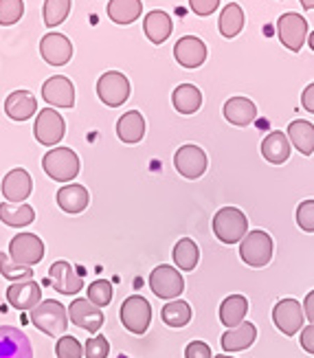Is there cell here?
<instances>
[{"mask_svg":"<svg viewBox=\"0 0 314 358\" xmlns=\"http://www.w3.org/2000/svg\"><path fill=\"white\" fill-rule=\"evenodd\" d=\"M171 257H174L178 271H185L190 273L196 268V264L200 259V251H198V244L192 240V238H183L176 242L174 246V253H171Z\"/></svg>","mask_w":314,"mask_h":358,"instance_id":"cell-34","label":"cell"},{"mask_svg":"<svg viewBox=\"0 0 314 358\" xmlns=\"http://www.w3.org/2000/svg\"><path fill=\"white\" fill-rule=\"evenodd\" d=\"M257 338V328L250 321H242L235 328H229L222 334V350L224 352H242L248 350L250 345L255 343Z\"/></svg>","mask_w":314,"mask_h":358,"instance_id":"cell-23","label":"cell"},{"mask_svg":"<svg viewBox=\"0 0 314 358\" xmlns=\"http://www.w3.org/2000/svg\"><path fill=\"white\" fill-rule=\"evenodd\" d=\"M88 301L95 303L97 308H106L110 301H113V284L106 282V279H97L88 286Z\"/></svg>","mask_w":314,"mask_h":358,"instance_id":"cell-38","label":"cell"},{"mask_svg":"<svg viewBox=\"0 0 314 358\" xmlns=\"http://www.w3.org/2000/svg\"><path fill=\"white\" fill-rule=\"evenodd\" d=\"M0 220H3L7 227L13 229H22L29 227L31 222L36 220V211L31 205H13V202H0Z\"/></svg>","mask_w":314,"mask_h":358,"instance_id":"cell-31","label":"cell"},{"mask_svg":"<svg viewBox=\"0 0 314 358\" xmlns=\"http://www.w3.org/2000/svg\"><path fill=\"white\" fill-rule=\"evenodd\" d=\"M161 319L165 321V325H169V328H185V325L192 321V308H190V303L180 301V299L169 301L161 310Z\"/></svg>","mask_w":314,"mask_h":358,"instance_id":"cell-35","label":"cell"},{"mask_svg":"<svg viewBox=\"0 0 314 358\" xmlns=\"http://www.w3.org/2000/svg\"><path fill=\"white\" fill-rule=\"evenodd\" d=\"M222 113H224V119L229 123H233V126L246 128V126H250V123L257 119V106L250 101L248 97H231L224 103Z\"/></svg>","mask_w":314,"mask_h":358,"instance_id":"cell-22","label":"cell"},{"mask_svg":"<svg viewBox=\"0 0 314 358\" xmlns=\"http://www.w3.org/2000/svg\"><path fill=\"white\" fill-rule=\"evenodd\" d=\"M34 134H36V141L42 145H49L55 148L62 138L66 134V123L62 119V115L55 110V108H42L36 117L34 123Z\"/></svg>","mask_w":314,"mask_h":358,"instance_id":"cell-6","label":"cell"},{"mask_svg":"<svg viewBox=\"0 0 314 358\" xmlns=\"http://www.w3.org/2000/svg\"><path fill=\"white\" fill-rule=\"evenodd\" d=\"M84 354H86V358H108V354H110L108 338L101 334L88 338L86 345H84Z\"/></svg>","mask_w":314,"mask_h":358,"instance_id":"cell-42","label":"cell"},{"mask_svg":"<svg viewBox=\"0 0 314 358\" xmlns=\"http://www.w3.org/2000/svg\"><path fill=\"white\" fill-rule=\"evenodd\" d=\"M7 301L15 310H31L42 301V288L36 279H24V282H13L7 288Z\"/></svg>","mask_w":314,"mask_h":358,"instance_id":"cell-18","label":"cell"},{"mask_svg":"<svg viewBox=\"0 0 314 358\" xmlns=\"http://www.w3.org/2000/svg\"><path fill=\"white\" fill-rule=\"evenodd\" d=\"M301 348L308 352V354H314V323L306 325V328L301 330Z\"/></svg>","mask_w":314,"mask_h":358,"instance_id":"cell-45","label":"cell"},{"mask_svg":"<svg viewBox=\"0 0 314 358\" xmlns=\"http://www.w3.org/2000/svg\"><path fill=\"white\" fill-rule=\"evenodd\" d=\"M0 275L9 282H24V279H34V271L31 266H22V264H15L9 253L0 251Z\"/></svg>","mask_w":314,"mask_h":358,"instance_id":"cell-37","label":"cell"},{"mask_svg":"<svg viewBox=\"0 0 314 358\" xmlns=\"http://www.w3.org/2000/svg\"><path fill=\"white\" fill-rule=\"evenodd\" d=\"M174 57L183 69H198L207 59V44L196 36H183L174 46Z\"/></svg>","mask_w":314,"mask_h":358,"instance_id":"cell-17","label":"cell"},{"mask_svg":"<svg viewBox=\"0 0 314 358\" xmlns=\"http://www.w3.org/2000/svg\"><path fill=\"white\" fill-rule=\"evenodd\" d=\"M108 18L117 24H132L143 13V0H108Z\"/></svg>","mask_w":314,"mask_h":358,"instance_id":"cell-28","label":"cell"},{"mask_svg":"<svg viewBox=\"0 0 314 358\" xmlns=\"http://www.w3.org/2000/svg\"><path fill=\"white\" fill-rule=\"evenodd\" d=\"M24 13L22 0H0V27L15 24Z\"/></svg>","mask_w":314,"mask_h":358,"instance_id":"cell-39","label":"cell"},{"mask_svg":"<svg viewBox=\"0 0 314 358\" xmlns=\"http://www.w3.org/2000/svg\"><path fill=\"white\" fill-rule=\"evenodd\" d=\"M130 80L119 71H108L99 77L97 82V95L99 99L110 106V108H119L128 101L130 97Z\"/></svg>","mask_w":314,"mask_h":358,"instance_id":"cell-8","label":"cell"},{"mask_svg":"<svg viewBox=\"0 0 314 358\" xmlns=\"http://www.w3.org/2000/svg\"><path fill=\"white\" fill-rule=\"evenodd\" d=\"M69 319L73 321V325L82 328L90 334H97L104 325V313L101 308H97L95 303H90L88 299H75L69 306Z\"/></svg>","mask_w":314,"mask_h":358,"instance_id":"cell-13","label":"cell"},{"mask_svg":"<svg viewBox=\"0 0 314 358\" xmlns=\"http://www.w3.org/2000/svg\"><path fill=\"white\" fill-rule=\"evenodd\" d=\"M38 113V99L29 90H13L5 99V115L11 121H27Z\"/></svg>","mask_w":314,"mask_h":358,"instance_id":"cell-21","label":"cell"},{"mask_svg":"<svg viewBox=\"0 0 314 358\" xmlns=\"http://www.w3.org/2000/svg\"><path fill=\"white\" fill-rule=\"evenodd\" d=\"M90 202V194L82 185H64L57 192V205L66 213H82Z\"/></svg>","mask_w":314,"mask_h":358,"instance_id":"cell-26","label":"cell"},{"mask_svg":"<svg viewBox=\"0 0 314 358\" xmlns=\"http://www.w3.org/2000/svg\"><path fill=\"white\" fill-rule=\"evenodd\" d=\"M213 358H233V356H227V354H217V356H213Z\"/></svg>","mask_w":314,"mask_h":358,"instance_id":"cell-50","label":"cell"},{"mask_svg":"<svg viewBox=\"0 0 314 358\" xmlns=\"http://www.w3.org/2000/svg\"><path fill=\"white\" fill-rule=\"evenodd\" d=\"M171 29H174V22H171L169 13L161 11V9L150 11L143 18V31L150 38V42H154V44H163L171 36Z\"/></svg>","mask_w":314,"mask_h":358,"instance_id":"cell-25","label":"cell"},{"mask_svg":"<svg viewBox=\"0 0 314 358\" xmlns=\"http://www.w3.org/2000/svg\"><path fill=\"white\" fill-rule=\"evenodd\" d=\"M277 36L281 44L286 46L292 53H301L306 38H308V20L301 13L288 11L284 15H279L277 20Z\"/></svg>","mask_w":314,"mask_h":358,"instance_id":"cell-5","label":"cell"},{"mask_svg":"<svg viewBox=\"0 0 314 358\" xmlns=\"http://www.w3.org/2000/svg\"><path fill=\"white\" fill-rule=\"evenodd\" d=\"M9 257L22 266H36L44 257V242L36 233H18L9 242Z\"/></svg>","mask_w":314,"mask_h":358,"instance_id":"cell-9","label":"cell"},{"mask_svg":"<svg viewBox=\"0 0 314 358\" xmlns=\"http://www.w3.org/2000/svg\"><path fill=\"white\" fill-rule=\"evenodd\" d=\"M246 313H248V299L242 297V294H231L220 306V321L229 325V328H235V325H240L246 319Z\"/></svg>","mask_w":314,"mask_h":358,"instance_id":"cell-32","label":"cell"},{"mask_svg":"<svg viewBox=\"0 0 314 358\" xmlns=\"http://www.w3.org/2000/svg\"><path fill=\"white\" fill-rule=\"evenodd\" d=\"M301 3V7L306 9V11H312L314 9V0H299Z\"/></svg>","mask_w":314,"mask_h":358,"instance_id":"cell-48","label":"cell"},{"mask_svg":"<svg viewBox=\"0 0 314 358\" xmlns=\"http://www.w3.org/2000/svg\"><path fill=\"white\" fill-rule=\"evenodd\" d=\"M262 157L273 165H284L290 159V141L284 132H271L262 141Z\"/></svg>","mask_w":314,"mask_h":358,"instance_id":"cell-24","label":"cell"},{"mask_svg":"<svg viewBox=\"0 0 314 358\" xmlns=\"http://www.w3.org/2000/svg\"><path fill=\"white\" fill-rule=\"evenodd\" d=\"M273 321L286 336H294L297 332L301 330V325L306 321L301 303L297 299H281L273 308Z\"/></svg>","mask_w":314,"mask_h":358,"instance_id":"cell-12","label":"cell"},{"mask_svg":"<svg viewBox=\"0 0 314 358\" xmlns=\"http://www.w3.org/2000/svg\"><path fill=\"white\" fill-rule=\"evenodd\" d=\"M190 7L200 18H207V15H213V11L220 7V0H190Z\"/></svg>","mask_w":314,"mask_h":358,"instance_id":"cell-43","label":"cell"},{"mask_svg":"<svg viewBox=\"0 0 314 358\" xmlns=\"http://www.w3.org/2000/svg\"><path fill=\"white\" fill-rule=\"evenodd\" d=\"M29 321L44 334L62 336L69 328V313L59 301L46 299V301H40L36 308L29 310Z\"/></svg>","mask_w":314,"mask_h":358,"instance_id":"cell-1","label":"cell"},{"mask_svg":"<svg viewBox=\"0 0 314 358\" xmlns=\"http://www.w3.org/2000/svg\"><path fill=\"white\" fill-rule=\"evenodd\" d=\"M288 141L294 145L304 157H312L314 154V123L306 119H297L288 126Z\"/></svg>","mask_w":314,"mask_h":358,"instance_id":"cell-27","label":"cell"},{"mask_svg":"<svg viewBox=\"0 0 314 358\" xmlns=\"http://www.w3.org/2000/svg\"><path fill=\"white\" fill-rule=\"evenodd\" d=\"M0 358H34L29 336L9 325H0Z\"/></svg>","mask_w":314,"mask_h":358,"instance_id":"cell-16","label":"cell"},{"mask_svg":"<svg viewBox=\"0 0 314 358\" xmlns=\"http://www.w3.org/2000/svg\"><path fill=\"white\" fill-rule=\"evenodd\" d=\"M42 167L49 178L57 182H71L80 174V157L71 148H53L44 154Z\"/></svg>","mask_w":314,"mask_h":358,"instance_id":"cell-2","label":"cell"},{"mask_svg":"<svg viewBox=\"0 0 314 358\" xmlns=\"http://www.w3.org/2000/svg\"><path fill=\"white\" fill-rule=\"evenodd\" d=\"M42 99L51 108H73L75 106V86L69 77L55 75L42 84Z\"/></svg>","mask_w":314,"mask_h":358,"instance_id":"cell-15","label":"cell"},{"mask_svg":"<svg viewBox=\"0 0 314 358\" xmlns=\"http://www.w3.org/2000/svg\"><path fill=\"white\" fill-rule=\"evenodd\" d=\"M297 224L306 233H314V200H304L297 207Z\"/></svg>","mask_w":314,"mask_h":358,"instance_id":"cell-41","label":"cell"},{"mask_svg":"<svg viewBox=\"0 0 314 358\" xmlns=\"http://www.w3.org/2000/svg\"><path fill=\"white\" fill-rule=\"evenodd\" d=\"M0 189H3V196L7 202H13V205H20L24 202L31 192H34V180H31L29 172L22 167H15L11 172L3 178V185H0Z\"/></svg>","mask_w":314,"mask_h":358,"instance_id":"cell-19","label":"cell"},{"mask_svg":"<svg viewBox=\"0 0 314 358\" xmlns=\"http://www.w3.org/2000/svg\"><path fill=\"white\" fill-rule=\"evenodd\" d=\"M40 55L51 66H66L73 57V44L62 34H46L40 40Z\"/></svg>","mask_w":314,"mask_h":358,"instance_id":"cell-14","label":"cell"},{"mask_svg":"<svg viewBox=\"0 0 314 358\" xmlns=\"http://www.w3.org/2000/svg\"><path fill=\"white\" fill-rule=\"evenodd\" d=\"M174 167L178 169L180 176L196 180L207 172L209 159H207V154L202 148L187 143V145L178 148V152L174 154Z\"/></svg>","mask_w":314,"mask_h":358,"instance_id":"cell-11","label":"cell"},{"mask_svg":"<svg viewBox=\"0 0 314 358\" xmlns=\"http://www.w3.org/2000/svg\"><path fill=\"white\" fill-rule=\"evenodd\" d=\"M117 134L123 143H138L141 138H143L145 134V119L143 115H141L138 110H130V113H125L119 123H117Z\"/></svg>","mask_w":314,"mask_h":358,"instance_id":"cell-30","label":"cell"},{"mask_svg":"<svg viewBox=\"0 0 314 358\" xmlns=\"http://www.w3.org/2000/svg\"><path fill=\"white\" fill-rule=\"evenodd\" d=\"M217 27H220V34L224 38L233 40L240 36V31L244 29V11L238 3H229L222 13H220V20H217Z\"/></svg>","mask_w":314,"mask_h":358,"instance_id":"cell-33","label":"cell"},{"mask_svg":"<svg viewBox=\"0 0 314 358\" xmlns=\"http://www.w3.org/2000/svg\"><path fill=\"white\" fill-rule=\"evenodd\" d=\"M308 44H310V49L314 51V31H312V34L308 36Z\"/></svg>","mask_w":314,"mask_h":358,"instance_id":"cell-49","label":"cell"},{"mask_svg":"<svg viewBox=\"0 0 314 358\" xmlns=\"http://www.w3.org/2000/svg\"><path fill=\"white\" fill-rule=\"evenodd\" d=\"M304 315L314 323V290L308 292V297L304 299Z\"/></svg>","mask_w":314,"mask_h":358,"instance_id":"cell-47","label":"cell"},{"mask_svg":"<svg viewBox=\"0 0 314 358\" xmlns=\"http://www.w3.org/2000/svg\"><path fill=\"white\" fill-rule=\"evenodd\" d=\"M55 356L57 358H82L84 356V345L75 336L62 334L55 343Z\"/></svg>","mask_w":314,"mask_h":358,"instance_id":"cell-40","label":"cell"},{"mask_svg":"<svg viewBox=\"0 0 314 358\" xmlns=\"http://www.w3.org/2000/svg\"><path fill=\"white\" fill-rule=\"evenodd\" d=\"M49 279L53 288L59 292V294H77L82 288H84V279L82 275L77 273L69 262L59 259V262H53V266L49 268Z\"/></svg>","mask_w":314,"mask_h":358,"instance_id":"cell-20","label":"cell"},{"mask_svg":"<svg viewBox=\"0 0 314 358\" xmlns=\"http://www.w3.org/2000/svg\"><path fill=\"white\" fill-rule=\"evenodd\" d=\"M152 321V306L141 294H132L121 303V323L132 334H145Z\"/></svg>","mask_w":314,"mask_h":358,"instance_id":"cell-7","label":"cell"},{"mask_svg":"<svg viewBox=\"0 0 314 358\" xmlns=\"http://www.w3.org/2000/svg\"><path fill=\"white\" fill-rule=\"evenodd\" d=\"M150 288L159 299H176L185 290V282L178 268L161 264V266H156L150 275Z\"/></svg>","mask_w":314,"mask_h":358,"instance_id":"cell-10","label":"cell"},{"mask_svg":"<svg viewBox=\"0 0 314 358\" xmlns=\"http://www.w3.org/2000/svg\"><path fill=\"white\" fill-rule=\"evenodd\" d=\"M71 7H73V0H44V9H42L44 24L51 29L62 24L69 18Z\"/></svg>","mask_w":314,"mask_h":358,"instance_id":"cell-36","label":"cell"},{"mask_svg":"<svg viewBox=\"0 0 314 358\" xmlns=\"http://www.w3.org/2000/svg\"><path fill=\"white\" fill-rule=\"evenodd\" d=\"M301 106L306 108L308 113L314 115V82L304 88V92H301Z\"/></svg>","mask_w":314,"mask_h":358,"instance_id":"cell-46","label":"cell"},{"mask_svg":"<svg viewBox=\"0 0 314 358\" xmlns=\"http://www.w3.org/2000/svg\"><path fill=\"white\" fill-rule=\"evenodd\" d=\"M213 233L220 242L238 244L248 233V217L238 207H222L213 215Z\"/></svg>","mask_w":314,"mask_h":358,"instance_id":"cell-3","label":"cell"},{"mask_svg":"<svg viewBox=\"0 0 314 358\" xmlns=\"http://www.w3.org/2000/svg\"><path fill=\"white\" fill-rule=\"evenodd\" d=\"M240 257L253 268H262L273 259V238L266 231H248L240 240Z\"/></svg>","mask_w":314,"mask_h":358,"instance_id":"cell-4","label":"cell"},{"mask_svg":"<svg viewBox=\"0 0 314 358\" xmlns=\"http://www.w3.org/2000/svg\"><path fill=\"white\" fill-rule=\"evenodd\" d=\"M185 358H213V356H211V350L207 343H202V341H192L185 350Z\"/></svg>","mask_w":314,"mask_h":358,"instance_id":"cell-44","label":"cell"},{"mask_svg":"<svg viewBox=\"0 0 314 358\" xmlns=\"http://www.w3.org/2000/svg\"><path fill=\"white\" fill-rule=\"evenodd\" d=\"M171 103L180 115H196L202 106V92L194 84H180L171 92Z\"/></svg>","mask_w":314,"mask_h":358,"instance_id":"cell-29","label":"cell"}]
</instances>
